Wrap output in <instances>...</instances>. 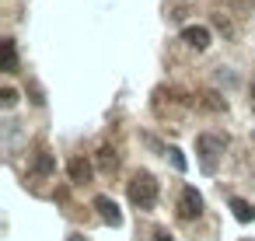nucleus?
<instances>
[{"instance_id":"0eeeda50","label":"nucleus","mask_w":255,"mask_h":241,"mask_svg":"<svg viewBox=\"0 0 255 241\" xmlns=\"http://www.w3.org/2000/svg\"><path fill=\"white\" fill-rule=\"evenodd\" d=\"M0 53H4V63H0V70H4V74H14V67H18L14 42H11V39H4V42H0Z\"/></svg>"},{"instance_id":"f03ea898","label":"nucleus","mask_w":255,"mask_h":241,"mask_svg":"<svg viewBox=\"0 0 255 241\" xmlns=\"http://www.w3.org/2000/svg\"><path fill=\"white\" fill-rule=\"evenodd\" d=\"M224 147H227L224 136H213V133H199L196 136V154H199L206 171H217V157L224 154Z\"/></svg>"},{"instance_id":"4468645a","label":"nucleus","mask_w":255,"mask_h":241,"mask_svg":"<svg viewBox=\"0 0 255 241\" xmlns=\"http://www.w3.org/2000/svg\"><path fill=\"white\" fill-rule=\"evenodd\" d=\"M213 25H217V28H220V32H224V35H227V39H231V35H234V28H231V21H227V18H224V14H213Z\"/></svg>"},{"instance_id":"9b49d317","label":"nucleus","mask_w":255,"mask_h":241,"mask_svg":"<svg viewBox=\"0 0 255 241\" xmlns=\"http://www.w3.org/2000/svg\"><path fill=\"white\" fill-rule=\"evenodd\" d=\"M164 154H168V161H171V168H175V171H185V168H189V164H185V157H182V150H178V147H168V150H164Z\"/></svg>"},{"instance_id":"39448f33","label":"nucleus","mask_w":255,"mask_h":241,"mask_svg":"<svg viewBox=\"0 0 255 241\" xmlns=\"http://www.w3.org/2000/svg\"><path fill=\"white\" fill-rule=\"evenodd\" d=\"M182 42L192 46V49H206V46H210V28H203V25H185V28H182Z\"/></svg>"},{"instance_id":"2eb2a0df","label":"nucleus","mask_w":255,"mask_h":241,"mask_svg":"<svg viewBox=\"0 0 255 241\" xmlns=\"http://www.w3.org/2000/svg\"><path fill=\"white\" fill-rule=\"evenodd\" d=\"M154 238H157V241H171V234H168L164 227H157V231H154Z\"/></svg>"},{"instance_id":"423d86ee","label":"nucleus","mask_w":255,"mask_h":241,"mask_svg":"<svg viewBox=\"0 0 255 241\" xmlns=\"http://www.w3.org/2000/svg\"><path fill=\"white\" fill-rule=\"evenodd\" d=\"M231 210H234V217H238L241 224H252V220H255V206L245 203V199H238V196H231Z\"/></svg>"},{"instance_id":"9d476101","label":"nucleus","mask_w":255,"mask_h":241,"mask_svg":"<svg viewBox=\"0 0 255 241\" xmlns=\"http://www.w3.org/2000/svg\"><path fill=\"white\" fill-rule=\"evenodd\" d=\"M203 105H206L210 112H224V109H227V102H224L220 95H213V91H206V95H203Z\"/></svg>"},{"instance_id":"f257e3e1","label":"nucleus","mask_w":255,"mask_h":241,"mask_svg":"<svg viewBox=\"0 0 255 241\" xmlns=\"http://www.w3.org/2000/svg\"><path fill=\"white\" fill-rule=\"evenodd\" d=\"M129 199H133V206H140V210H150V206L157 203V182H154L150 171H136V175L129 178Z\"/></svg>"},{"instance_id":"20e7f679","label":"nucleus","mask_w":255,"mask_h":241,"mask_svg":"<svg viewBox=\"0 0 255 241\" xmlns=\"http://www.w3.org/2000/svg\"><path fill=\"white\" fill-rule=\"evenodd\" d=\"M95 210H98V217H102L105 224H112V227L123 224V213H119L116 199H109V196H95Z\"/></svg>"},{"instance_id":"7ed1b4c3","label":"nucleus","mask_w":255,"mask_h":241,"mask_svg":"<svg viewBox=\"0 0 255 241\" xmlns=\"http://www.w3.org/2000/svg\"><path fill=\"white\" fill-rule=\"evenodd\" d=\"M178 213H182V220H196V217L203 213V196H199L192 185L182 189V196H178Z\"/></svg>"},{"instance_id":"1a4fd4ad","label":"nucleus","mask_w":255,"mask_h":241,"mask_svg":"<svg viewBox=\"0 0 255 241\" xmlns=\"http://www.w3.org/2000/svg\"><path fill=\"white\" fill-rule=\"evenodd\" d=\"M53 171V154L49 150H39V157H35V175H49Z\"/></svg>"},{"instance_id":"f8f14e48","label":"nucleus","mask_w":255,"mask_h":241,"mask_svg":"<svg viewBox=\"0 0 255 241\" xmlns=\"http://www.w3.org/2000/svg\"><path fill=\"white\" fill-rule=\"evenodd\" d=\"M98 161H102V168H105V171H112V168L119 164V157H116V150H112V147H102V157H98Z\"/></svg>"},{"instance_id":"6e6552de","label":"nucleus","mask_w":255,"mask_h":241,"mask_svg":"<svg viewBox=\"0 0 255 241\" xmlns=\"http://www.w3.org/2000/svg\"><path fill=\"white\" fill-rule=\"evenodd\" d=\"M88 175H91V168H88V161H81V157H74V161H70V178H74V182H88Z\"/></svg>"},{"instance_id":"dca6fc26","label":"nucleus","mask_w":255,"mask_h":241,"mask_svg":"<svg viewBox=\"0 0 255 241\" xmlns=\"http://www.w3.org/2000/svg\"><path fill=\"white\" fill-rule=\"evenodd\" d=\"M67 241H84V238H81V234H70V238H67Z\"/></svg>"},{"instance_id":"ddd939ff","label":"nucleus","mask_w":255,"mask_h":241,"mask_svg":"<svg viewBox=\"0 0 255 241\" xmlns=\"http://www.w3.org/2000/svg\"><path fill=\"white\" fill-rule=\"evenodd\" d=\"M0 105H4V109H14V105H18V91H14V88H4V91H0Z\"/></svg>"},{"instance_id":"f3484780","label":"nucleus","mask_w":255,"mask_h":241,"mask_svg":"<svg viewBox=\"0 0 255 241\" xmlns=\"http://www.w3.org/2000/svg\"><path fill=\"white\" fill-rule=\"evenodd\" d=\"M252 98H255V84H252Z\"/></svg>"}]
</instances>
